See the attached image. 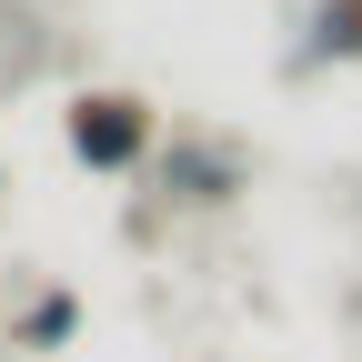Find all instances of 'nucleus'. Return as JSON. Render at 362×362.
<instances>
[{
	"instance_id": "nucleus-4",
	"label": "nucleus",
	"mask_w": 362,
	"mask_h": 362,
	"mask_svg": "<svg viewBox=\"0 0 362 362\" xmlns=\"http://www.w3.org/2000/svg\"><path fill=\"white\" fill-rule=\"evenodd\" d=\"M11 342H21V352H71V342H81V292H71V282L30 292L21 322H11Z\"/></svg>"
},
{
	"instance_id": "nucleus-1",
	"label": "nucleus",
	"mask_w": 362,
	"mask_h": 362,
	"mask_svg": "<svg viewBox=\"0 0 362 362\" xmlns=\"http://www.w3.org/2000/svg\"><path fill=\"white\" fill-rule=\"evenodd\" d=\"M61 141H71L81 171L131 181V171L161 161V111L141 101V90H121V81H81L71 101H61Z\"/></svg>"
},
{
	"instance_id": "nucleus-3",
	"label": "nucleus",
	"mask_w": 362,
	"mask_h": 362,
	"mask_svg": "<svg viewBox=\"0 0 362 362\" xmlns=\"http://www.w3.org/2000/svg\"><path fill=\"white\" fill-rule=\"evenodd\" d=\"M352 61H362V0H312L292 71H352Z\"/></svg>"
},
{
	"instance_id": "nucleus-2",
	"label": "nucleus",
	"mask_w": 362,
	"mask_h": 362,
	"mask_svg": "<svg viewBox=\"0 0 362 362\" xmlns=\"http://www.w3.org/2000/svg\"><path fill=\"white\" fill-rule=\"evenodd\" d=\"M151 181H161L171 211H232L252 192V151L242 141H211V131H171V151L151 161Z\"/></svg>"
}]
</instances>
